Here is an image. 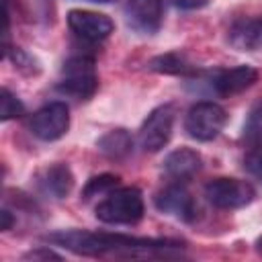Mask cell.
I'll list each match as a JSON object with an SVG mask.
<instances>
[{
	"label": "cell",
	"instance_id": "cell-1",
	"mask_svg": "<svg viewBox=\"0 0 262 262\" xmlns=\"http://www.w3.org/2000/svg\"><path fill=\"white\" fill-rule=\"evenodd\" d=\"M49 244L66 248L74 254L82 256H137V254H154L182 248V242L168 237H133L125 233H108V231H84V229H68L45 235Z\"/></svg>",
	"mask_w": 262,
	"mask_h": 262
},
{
	"label": "cell",
	"instance_id": "cell-2",
	"mask_svg": "<svg viewBox=\"0 0 262 262\" xmlns=\"http://www.w3.org/2000/svg\"><path fill=\"white\" fill-rule=\"evenodd\" d=\"M145 205L141 190L135 186L115 188L96 205V219L108 225H133L143 217Z\"/></svg>",
	"mask_w": 262,
	"mask_h": 262
},
{
	"label": "cell",
	"instance_id": "cell-3",
	"mask_svg": "<svg viewBox=\"0 0 262 262\" xmlns=\"http://www.w3.org/2000/svg\"><path fill=\"white\" fill-rule=\"evenodd\" d=\"M98 88V74L90 55H72L61 68L57 90L76 100H88Z\"/></svg>",
	"mask_w": 262,
	"mask_h": 262
},
{
	"label": "cell",
	"instance_id": "cell-4",
	"mask_svg": "<svg viewBox=\"0 0 262 262\" xmlns=\"http://www.w3.org/2000/svg\"><path fill=\"white\" fill-rule=\"evenodd\" d=\"M227 123V113L213 100H201L192 104L184 119V131L196 141L215 139Z\"/></svg>",
	"mask_w": 262,
	"mask_h": 262
},
{
	"label": "cell",
	"instance_id": "cell-5",
	"mask_svg": "<svg viewBox=\"0 0 262 262\" xmlns=\"http://www.w3.org/2000/svg\"><path fill=\"white\" fill-rule=\"evenodd\" d=\"M205 196L213 207L231 211V209H242V207L250 205L256 196V190L246 180L221 176V178H213L205 184Z\"/></svg>",
	"mask_w": 262,
	"mask_h": 262
},
{
	"label": "cell",
	"instance_id": "cell-6",
	"mask_svg": "<svg viewBox=\"0 0 262 262\" xmlns=\"http://www.w3.org/2000/svg\"><path fill=\"white\" fill-rule=\"evenodd\" d=\"M174 119H176V108L172 104L156 106L139 129V147L147 154L160 151L172 137Z\"/></svg>",
	"mask_w": 262,
	"mask_h": 262
},
{
	"label": "cell",
	"instance_id": "cell-7",
	"mask_svg": "<svg viewBox=\"0 0 262 262\" xmlns=\"http://www.w3.org/2000/svg\"><path fill=\"white\" fill-rule=\"evenodd\" d=\"M31 133L41 141H55L70 129V108L66 102H49L41 106L29 121Z\"/></svg>",
	"mask_w": 262,
	"mask_h": 262
},
{
	"label": "cell",
	"instance_id": "cell-8",
	"mask_svg": "<svg viewBox=\"0 0 262 262\" xmlns=\"http://www.w3.org/2000/svg\"><path fill=\"white\" fill-rule=\"evenodd\" d=\"M154 205L158 211L172 215L180 221H194L196 219V203L192 199V194L188 192V188L180 182L176 184H168L166 188H162L160 192H156L154 196Z\"/></svg>",
	"mask_w": 262,
	"mask_h": 262
},
{
	"label": "cell",
	"instance_id": "cell-9",
	"mask_svg": "<svg viewBox=\"0 0 262 262\" xmlns=\"http://www.w3.org/2000/svg\"><path fill=\"white\" fill-rule=\"evenodd\" d=\"M66 20H68L70 31L76 37H80L84 41H90V43L106 39L113 33V29H115V23L106 14L92 12V10H82V8L70 10Z\"/></svg>",
	"mask_w": 262,
	"mask_h": 262
},
{
	"label": "cell",
	"instance_id": "cell-10",
	"mask_svg": "<svg viewBox=\"0 0 262 262\" xmlns=\"http://www.w3.org/2000/svg\"><path fill=\"white\" fill-rule=\"evenodd\" d=\"M258 80V70L252 66H235L229 70H215L209 74V90L217 96H233L250 86H254Z\"/></svg>",
	"mask_w": 262,
	"mask_h": 262
},
{
	"label": "cell",
	"instance_id": "cell-11",
	"mask_svg": "<svg viewBox=\"0 0 262 262\" xmlns=\"http://www.w3.org/2000/svg\"><path fill=\"white\" fill-rule=\"evenodd\" d=\"M125 14L135 31L154 35L162 25V0H127Z\"/></svg>",
	"mask_w": 262,
	"mask_h": 262
},
{
	"label": "cell",
	"instance_id": "cell-12",
	"mask_svg": "<svg viewBox=\"0 0 262 262\" xmlns=\"http://www.w3.org/2000/svg\"><path fill=\"white\" fill-rule=\"evenodd\" d=\"M37 186L43 194H47L51 199H66L74 188V174L68 164L55 162V164L39 170Z\"/></svg>",
	"mask_w": 262,
	"mask_h": 262
},
{
	"label": "cell",
	"instance_id": "cell-13",
	"mask_svg": "<svg viewBox=\"0 0 262 262\" xmlns=\"http://www.w3.org/2000/svg\"><path fill=\"white\" fill-rule=\"evenodd\" d=\"M201 168H203V158L196 149L190 147H178L164 158V172L178 182L190 180L194 174H199Z\"/></svg>",
	"mask_w": 262,
	"mask_h": 262
},
{
	"label": "cell",
	"instance_id": "cell-14",
	"mask_svg": "<svg viewBox=\"0 0 262 262\" xmlns=\"http://www.w3.org/2000/svg\"><path fill=\"white\" fill-rule=\"evenodd\" d=\"M229 41L239 51L262 49V18H242L233 23L229 31Z\"/></svg>",
	"mask_w": 262,
	"mask_h": 262
},
{
	"label": "cell",
	"instance_id": "cell-15",
	"mask_svg": "<svg viewBox=\"0 0 262 262\" xmlns=\"http://www.w3.org/2000/svg\"><path fill=\"white\" fill-rule=\"evenodd\" d=\"M147 68L158 72V74H168V76H194V74H199V70L180 51H168V53L156 55L149 59Z\"/></svg>",
	"mask_w": 262,
	"mask_h": 262
},
{
	"label": "cell",
	"instance_id": "cell-16",
	"mask_svg": "<svg viewBox=\"0 0 262 262\" xmlns=\"http://www.w3.org/2000/svg\"><path fill=\"white\" fill-rule=\"evenodd\" d=\"M96 147L111 160H123L133 149V137L125 129H113L96 141Z\"/></svg>",
	"mask_w": 262,
	"mask_h": 262
},
{
	"label": "cell",
	"instance_id": "cell-17",
	"mask_svg": "<svg viewBox=\"0 0 262 262\" xmlns=\"http://www.w3.org/2000/svg\"><path fill=\"white\" fill-rule=\"evenodd\" d=\"M242 139L250 145L262 141V98L250 106L248 117H246L244 127H242Z\"/></svg>",
	"mask_w": 262,
	"mask_h": 262
},
{
	"label": "cell",
	"instance_id": "cell-18",
	"mask_svg": "<svg viewBox=\"0 0 262 262\" xmlns=\"http://www.w3.org/2000/svg\"><path fill=\"white\" fill-rule=\"evenodd\" d=\"M117 186H119V176H115V174H98V176H92L84 184V188H82V199L84 201H90L94 196L108 194Z\"/></svg>",
	"mask_w": 262,
	"mask_h": 262
},
{
	"label": "cell",
	"instance_id": "cell-19",
	"mask_svg": "<svg viewBox=\"0 0 262 262\" xmlns=\"http://www.w3.org/2000/svg\"><path fill=\"white\" fill-rule=\"evenodd\" d=\"M23 113H25V104L20 102V98L8 88H2L0 90V119L10 121V119L20 117Z\"/></svg>",
	"mask_w": 262,
	"mask_h": 262
},
{
	"label": "cell",
	"instance_id": "cell-20",
	"mask_svg": "<svg viewBox=\"0 0 262 262\" xmlns=\"http://www.w3.org/2000/svg\"><path fill=\"white\" fill-rule=\"evenodd\" d=\"M4 51L12 59L14 68L20 70L23 74H39V61L23 47H12V49H4Z\"/></svg>",
	"mask_w": 262,
	"mask_h": 262
},
{
	"label": "cell",
	"instance_id": "cell-21",
	"mask_svg": "<svg viewBox=\"0 0 262 262\" xmlns=\"http://www.w3.org/2000/svg\"><path fill=\"white\" fill-rule=\"evenodd\" d=\"M244 168H246V172L250 176L262 180V141L260 143H254L248 149V154L244 158Z\"/></svg>",
	"mask_w": 262,
	"mask_h": 262
},
{
	"label": "cell",
	"instance_id": "cell-22",
	"mask_svg": "<svg viewBox=\"0 0 262 262\" xmlns=\"http://www.w3.org/2000/svg\"><path fill=\"white\" fill-rule=\"evenodd\" d=\"M164 2L174 8H180V10H196L207 4V0H164Z\"/></svg>",
	"mask_w": 262,
	"mask_h": 262
},
{
	"label": "cell",
	"instance_id": "cell-23",
	"mask_svg": "<svg viewBox=\"0 0 262 262\" xmlns=\"http://www.w3.org/2000/svg\"><path fill=\"white\" fill-rule=\"evenodd\" d=\"M25 258H29V260H49V258L59 260L61 256H59V254H55V252H53V250H49V248H39V250H33V252L25 254Z\"/></svg>",
	"mask_w": 262,
	"mask_h": 262
},
{
	"label": "cell",
	"instance_id": "cell-24",
	"mask_svg": "<svg viewBox=\"0 0 262 262\" xmlns=\"http://www.w3.org/2000/svg\"><path fill=\"white\" fill-rule=\"evenodd\" d=\"M12 223H14L12 213H10L8 209H2V211H0V229H2V231H8V229L12 227Z\"/></svg>",
	"mask_w": 262,
	"mask_h": 262
},
{
	"label": "cell",
	"instance_id": "cell-25",
	"mask_svg": "<svg viewBox=\"0 0 262 262\" xmlns=\"http://www.w3.org/2000/svg\"><path fill=\"white\" fill-rule=\"evenodd\" d=\"M256 248H258V250H260V252H262V235H260V237H258V239H256Z\"/></svg>",
	"mask_w": 262,
	"mask_h": 262
},
{
	"label": "cell",
	"instance_id": "cell-26",
	"mask_svg": "<svg viewBox=\"0 0 262 262\" xmlns=\"http://www.w3.org/2000/svg\"><path fill=\"white\" fill-rule=\"evenodd\" d=\"M88 2H96V4H106V2H111V0H88Z\"/></svg>",
	"mask_w": 262,
	"mask_h": 262
}]
</instances>
